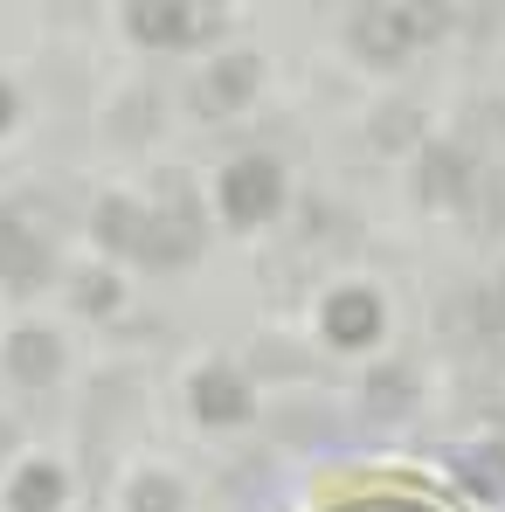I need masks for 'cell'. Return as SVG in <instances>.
<instances>
[{
    "instance_id": "cell-1",
    "label": "cell",
    "mask_w": 505,
    "mask_h": 512,
    "mask_svg": "<svg viewBox=\"0 0 505 512\" xmlns=\"http://www.w3.org/2000/svg\"><path fill=\"white\" fill-rule=\"evenodd\" d=\"M312 512H464V506L422 478H360V485H339L333 499H319Z\"/></svg>"
}]
</instances>
